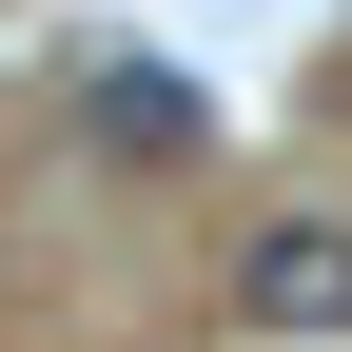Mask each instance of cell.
Returning a JSON list of instances; mask_svg holds the SVG:
<instances>
[{"instance_id": "6da1fadb", "label": "cell", "mask_w": 352, "mask_h": 352, "mask_svg": "<svg viewBox=\"0 0 352 352\" xmlns=\"http://www.w3.org/2000/svg\"><path fill=\"white\" fill-rule=\"evenodd\" d=\"M235 333H352V215H274L235 254Z\"/></svg>"}, {"instance_id": "7a4b0ae2", "label": "cell", "mask_w": 352, "mask_h": 352, "mask_svg": "<svg viewBox=\"0 0 352 352\" xmlns=\"http://www.w3.org/2000/svg\"><path fill=\"white\" fill-rule=\"evenodd\" d=\"M98 138H196V98H176V78H138V59H118V78H98Z\"/></svg>"}]
</instances>
